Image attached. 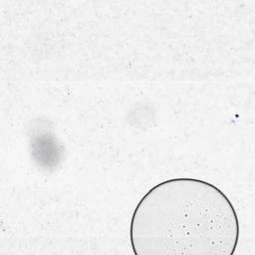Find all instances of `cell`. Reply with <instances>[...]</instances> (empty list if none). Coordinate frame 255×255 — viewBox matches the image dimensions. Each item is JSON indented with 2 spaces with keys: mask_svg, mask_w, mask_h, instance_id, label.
Masks as SVG:
<instances>
[{
  "mask_svg": "<svg viewBox=\"0 0 255 255\" xmlns=\"http://www.w3.org/2000/svg\"><path fill=\"white\" fill-rule=\"evenodd\" d=\"M129 237L135 255H232L239 221L215 185L172 178L153 186L137 203Z\"/></svg>",
  "mask_w": 255,
  "mask_h": 255,
  "instance_id": "6da1fadb",
  "label": "cell"
}]
</instances>
